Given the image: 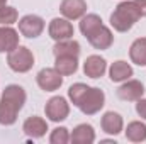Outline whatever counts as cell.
Returning <instances> with one entry per match:
<instances>
[{
  "mask_svg": "<svg viewBox=\"0 0 146 144\" xmlns=\"http://www.w3.org/2000/svg\"><path fill=\"white\" fill-rule=\"evenodd\" d=\"M68 97L75 107L85 115H95L106 104V95L97 87H88L85 83H75L68 88Z\"/></svg>",
  "mask_w": 146,
  "mask_h": 144,
  "instance_id": "cell-1",
  "label": "cell"
},
{
  "mask_svg": "<svg viewBox=\"0 0 146 144\" xmlns=\"http://www.w3.org/2000/svg\"><path fill=\"white\" fill-rule=\"evenodd\" d=\"M80 32L95 49H109L114 42V34L97 14H85L80 19Z\"/></svg>",
  "mask_w": 146,
  "mask_h": 144,
  "instance_id": "cell-2",
  "label": "cell"
},
{
  "mask_svg": "<svg viewBox=\"0 0 146 144\" xmlns=\"http://www.w3.org/2000/svg\"><path fill=\"white\" fill-rule=\"evenodd\" d=\"M141 19V14L134 3V0H124L121 2L114 12L110 14V26L117 32H127L138 20Z\"/></svg>",
  "mask_w": 146,
  "mask_h": 144,
  "instance_id": "cell-3",
  "label": "cell"
},
{
  "mask_svg": "<svg viewBox=\"0 0 146 144\" xmlns=\"http://www.w3.org/2000/svg\"><path fill=\"white\" fill-rule=\"evenodd\" d=\"M7 65L15 73H27L34 66V54L26 46H17L14 51L7 53Z\"/></svg>",
  "mask_w": 146,
  "mask_h": 144,
  "instance_id": "cell-4",
  "label": "cell"
},
{
  "mask_svg": "<svg viewBox=\"0 0 146 144\" xmlns=\"http://www.w3.org/2000/svg\"><path fill=\"white\" fill-rule=\"evenodd\" d=\"M44 114L49 120L53 122H61L65 120L68 115H70V104L66 102L65 97H51L48 102H46V107H44Z\"/></svg>",
  "mask_w": 146,
  "mask_h": 144,
  "instance_id": "cell-5",
  "label": "cell"
},
{
  "mask_svg": "<svg viewBox=\"0 0 146 144\" xmlns=\"http://www.w3.org/2000/svg\"><path fill=\"white\" fill-rule=\"evenodd\" d=\"M44 20L42 17L34 15V14H29V15H24L21 20H19V32L24 37H29V39H34L39 37L44 31Z\"/></svg>",
  "mask_w": 146,
  "mask_h": 144,
  "instance_id": "cell-6",
  "label": "cell"
},
{
  "mask_svg": "<svg viewBox=\"0 0 146 144\" xmlns=\"http://www.w3.org/2000/svg\"><path fill=\"white\" fill-rule=\"evenodd\" d=\"M36 81L41 90H44V92H56L63 85V75H60L54 68H42L36 75Z\"/></svg>",
  "mask_w": 146,
  "mask_h": 144,
  "instance_id": "cell-7",
  "label": "cell"
},
{
  "mask_svg": "<svg viewBox=\"0 0 146 144\" xmlns=\"http://www.w3.org/2000/svg\"><path fill=\"white\" fill-rule=\"evenodd\" d=\"M145 95V87L139 80H126L117 88V97L126 102H136Z\"/></svg>",
  "mask_w": 146,
  "mask_h": 144,
  "instance_id": "cell-8",
  "label": "cell"
},
{
  "mask_svg": "<svg viewBox=\"0 0 146 144\" xmlns=\"http://www.w3.org/2000/svg\"><path fill=\"white\" fill-rule=\"evenodd\" d=\"M48 32L49 37L54 39V41H65V39H72L73 37V26L68 19H60V17H54L51 22H49V27H48Z\"/></svg>",
  "mask_w": 146,
  "mask_h": 144,
  "instance_id": "cell-9",
  "label": "cell"
},
{
  "mask_svg": "<svg viewBox=\"0 0 146 144\" xmlns=\"http://www.w3.org/2000/svg\"><path fill=\"white\" fill-rule=\"evenodd\" d=\"M60 12L68 20L82 19L87 14V2L85 0H61Z\"/></svg>",
  "mask_w": 146,
  "mask_h": 144,
  "instance_id": "cell-10",
  "label": "cell"
},
{
  "mask_svg": "<svg viewBox=\"0 0 146 144\" xmlns=\"http://www.w3.org/2000/svg\"><path fill=\"white\" fill-rule=\"evenodd\" d=\"M100 127L106 134H110V136H117L119 132H122L124 129V120L121 117V114L117 112H106L100 119Z\"/></svg>",
  "mask_w": 146,
  "mask_h": 144,
  "instance_id": "cell-11",
  "label": "cell"
},
{
  "mask_svg": "<svg viewBox=\"0 0 146 144\" xmlns=\"http://www.w3.org/2000/svg\"><path fill=\"white\" fill-rule=\"evenodd\" d=\"M22 131L26 136L33 137V139H39L46 134L48 131V122L42 119V117H37V115H33V117H27L24 126H22Z\"/></svg>",
  "mask_w": 146,
  "mask_h": 144,
  "instance_id": "cell-12",
  "label": "cell"
},
{
  "mask_svg": "<svg viewBox=\"0 0 146 144\" xmlns=\"http://www.w3.org/2000/svg\"><path fill=\"white\" fill-rule=\"evenodd\" d=\"M106 70H107V61L102 56H97V54L88 56L83 63V73L88 78H100L106 73Z\"/></svg>",
  "mask_w": 146,
  "mask_h": 144,
  "instance_id": "cell-13",
  "label": "cell"
},
{
  "mask_svg": "<svg viewBox=\"0 0 146 144\" xmlns=\"http://www.w3.org/2000/svg\"><path fill=\"white\" fill-rule=\"evenodd\" d=\"M19 46V32L10 26H0V53H10Z\"/></svg>",
  "mask_w": 146,
  "mask_h": 144,
  "instance_id": "cell-14",
  "label": "cell"
},
{
  "mask_svg": "<svg viewBox=\"0 0 146 144\" xmlns=\"http://www.w3.org/2000/svg\"><path fill=\"white\" fill-rule=\"evenodd\" d=\"M73 144H92L95 141V131L90 124H78L70 134Z\"/></svg>",
  "mask_w": 146,
  "mask_h": 144,
  "instance_id": "cell-15",
  "label": "cell"
},
{
  "mask_svg": "<svg viewBox=\"0 0 146 144\" xmlns=\"http://www.w3.org/2000/svg\"><path fill=\"white\" fill-rule=\"evenodd\" d=\"M133 76V66L127 61H114L109 68V78L114 83H122Z\"/></svg>",
  "mask_w": 146,
  "mask_h": 144,
  "instance_id": "cell-16",
  "label": "cell"
},
{
  "mask_svg": "<svg viewBox=\"0 0 146 144\" xmlns=\"http://www.w3.org/2000/svg\"><path fill=\"white\" fill-rule=\"evenodd\" d=\"M26 92L21 85H7L5 90L2 92V100L10 102L12 105H15L17 108H22L26 104Z\"/></svg>",
  "mask_w": 146,
  "mask_h": 144,
  "instance_id": "cell-17",
  "label": "cell"
},
{
  "mask_svg": "<svg viewBox=\"0 0 146 144\" xmlns=\"http://www.w3.org/2000/svg\"><path fill=\"white\" fill-rule=\"evenodd\" d=\"M54 70L63 75V76H70L78 70V56H56L54 61Z\"/></svg>",
  "mask_w": 146,
  "mask_h": 144,
  "instance_id": "cell-18",
  "label": "cell"
},
{
  "mask_svg": "<svg viewBox=\"0 0 146 144\" xmlns=\"http://www.w3.org/2000/svg\"><path fill=\"white\" fill-rule=\"evenodd\" d=\"M129 58L134 65L146 66V37H138L129 48Z\"/></svg>",
  "mask_w": 146,
  "mask_h": 144,
  "instance_id": "cell-19",
  "label": "cell"
},
{
  "mask_svg": "<svg viewBox=\"0 0 146 144\" xmlns=\"http://www.w3.org/2000/svg\"><path fill=\"white\" fill-rule=\"evenodd\" d=\"M80 44L73 39H65V41H56L53 48V54L56 56H78L80 54Z\"/></svg>",
  "mask_w": 146,
  "mask_h": 144,
  "instance_id": "cell-20",
  "label": "cell"
},
{
  "mask_svg": "<svg viewBox=\"0 0 146 144\" xmlns=\"http://www.w3.org/2000/svg\"><path fill=\"white\" fill-rule=\"evenodd\" d=\"M21 112V108L12 105L7 100L0 98V124L2 126H12L17 120V114Z\"/></svg>",
  "mask_w": 146,
  "mask_h": 144,
  "instance_id": "cell-21",
  "label": "cell"
},
{
  "mask_svg": "<svg viewBox=\"0 0 146 144\" xmlns=\"http://www.w3.org/2000/svg\"><path fill=\"white\" fill-rule=\"evenodd\" d=\"M126 139L131 143H143L146 141V124L139 120H133L126 127Z\"/></svg>",
  "mask_w": 146,
  "mask_h": 144,
  "instance_id": "cell-22",
  "label": "cell"
},
{
  "mask_svg": "<svg viewBox=\"0 0 146 144\" xmlns=\"http://www.w3.org/2000/svg\"><path fill=\"white\" fill-rule=\"evenodd\" d=\"M17 19H19L17 9L9 7V5H3L0 9V26H12L17 22Z\"/></svg>",
  "mask_w": 146,
  "mask_h": 144,
  "instance_id": "cell-23",
  "label": "cell"
},
{
  "mask_svg": "<svg viewBox=\"0 0 146 144\" xmlns=\"http://www.w3.org/2000/svg\"><path fill=\"white\" fill-rule=\"evenodd\" d=\"M49 143L51 144H66L70 143V131L66 127H56L49 134Z\"/></svg>",
  "mask_w": 146,
  "mask_h": 144,
  "instance_id": "cell-24",
  "label": "cell"
},
{
  "mask_svg": "<svg viewBox=\"0 0 146 144\" xmlns=\"http://www.w3.org/2000/svg\"><path fill=\"white\" fill-rule=\"evenodd\" d=\"M136 112H138V115L139 117H143L146 120V98H139V100H136Z\"/></svg>",
  "mask_w": 146,
  "mask_h": 144,
  "instance_id": "cell-25",
  "label": "cell"
},
{
  "mask_svg": "<svg viewBox=\"0 0 146 144\" xmlns=\"http://www.w3.org/2000/svg\"><path fill=\"white\" fill-rule=\"evenodd\" d=\"M134 3H136V7L139 10L141 17H146V0H134Z\"/></svg>",
  "mask_w": 146,
  "mask_h": 144,
  "instance_id": "cell-26",
  "label": "cell"
},
{
  "mask_svg": "<svg viewBox=\"0 0 146 144\" xmlns=\"http://www.w3.org/2000/svg\"><path fill=\"white\" fill-rule=\"evenodd\" d=\"M3 5H7V0H0V9H2Z\"/></svg>",
  "mask_w": 146,
  "mask_h": 144,
  "instance_id": "cell-27",
  "label": "cell"
}]
</instances>
